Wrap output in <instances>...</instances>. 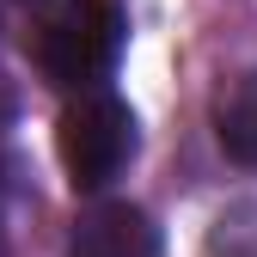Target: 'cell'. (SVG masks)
<instances>
[{"instance_id": "1", "label": "cell", "mask_w": 257, "mask_h": 257, "mask_svg": "<svg viewBox=\"0 0 257 257\" xmlns=\"http://www.w3.org/2000/svg\"><path fill=\"white\" fill-rule=\"evenodd\" d=\"M128 13L122 0H61L37 31V68L61 92H98L122 55Z\"/></svg>"}, {"instance_id": "5", "label": "cell", "mask_w": 257, "mask_h": 257, "mask_svg": "<svg viewBox=\"0 0 257 257\" xmlns=\"http://www.w3.org/2000/svg\"><path fill=\"white\" fill-rule=\"evenodd\" d=\"M0 257H7V227H0Z\"/></svg>"}, {"instance_id": "2", "label": "cell", "mask_w": 257, "mask_h": 257, "mask_svg": "<svg viewBox=\"0 0 257 257\" xmlns=\"http://www.w3.org/2000/svg\"><path fill=\"white\" fill-rule=\"evenodd\" d=\"M55 153L74 190H104L135 159V110L110 92H80L55 122Z\"/></svg>"}, {"instance_id": "3", "label": "cell", "mask_w": 257, "mask_h": 257, "mask_svg": "<svg viewBox=\"0 0 257 257\" xmlns=\"http://www.w3.org/2000/svg\"><path fill=\"white\" fill-rule=\"evenodd\" d=\"M68 257H159V227L135 202H98L74 220Z\"/></svg>"}, {"instance_id": "4", "label": "cell", "mask_w": 257, "mask_h": 257, "mask_svg": "<svg viewBox=\"0 0 257 257\" xmlns=\"http://www.w3.org/2000/svg\"><path fill=\"white\" fill-rule=\"evenodd\" d=\"M214 135L227 147V159L257 172V74H239L214 104Z\"/></svg>"}]
</instances>
